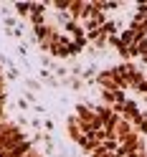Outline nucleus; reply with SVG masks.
<instances>
[{
  "mask_svg": "<svg viewBox=\"0 0 147 157\" xmlns=\"http://www.w3.org/2000/svg\"><path fill=\"white\" fill-rule=\"evenodd\" d=\"M106 13V46L122 61L147 68V3H102Z\"/></svg>",
  "mask_w": 147,
  "mask_h": 157,
  "instance_id": "f257e3e1",
  "label": "nucleus"
}]
</instances>
